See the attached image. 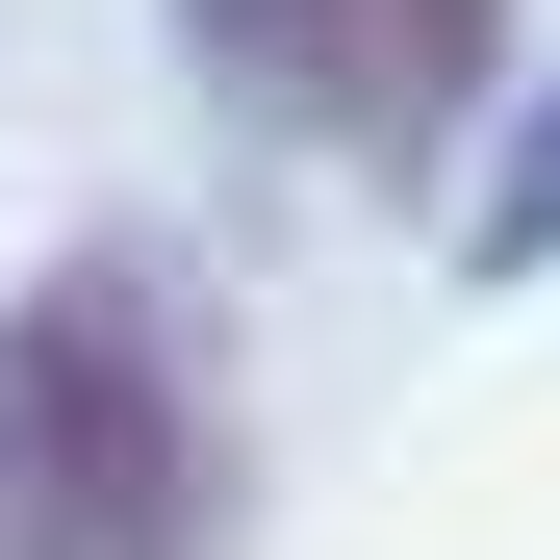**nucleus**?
Returning a JSON list of instances; mask_svg holds the SVG:
<instances>
[{"label":"nucleus","instance_id":"f03ea898","mask_svg":"<svg viewBox=\"0 0 560 560\" xmlns=\"http://www.w3.org/2000/svg\"><path fill=\"white\" fill-rule=\"evenodd\" d=\"M178 26L230 51L255 128H306V153H357V178H433L458 103L510 77V0H178Z\"/></svg>","mask_w":560,"mask_h":560},{"label":"nucleus","instance_id":"f257e3e1","mask_svg":"<svg viewBox=\"0 0 560 560\" xmlns=\"http://www.w3.org/2000/svg\"><path fill=\"white\" fill-rule=\"evenodd\" d=\"M230 535V357L178 255H51L0 306V560H205Z\"/></svg>","mask_w":560,"mask_h":560},{"label":"nucleus","instance_id":"7ed1b4c3","mask_svg":"<svg viewBox=\"0 0 560 560\" xmlns=\"http://www.w3.org/2000/svg\"><path fill=\"white\" fill-rule=\"evenodd\" d=\"M458 280H560V77H535V128L485 153V205H458Z\"/></svg>","mask_w":560,"mask_h":560}]
</instances>
